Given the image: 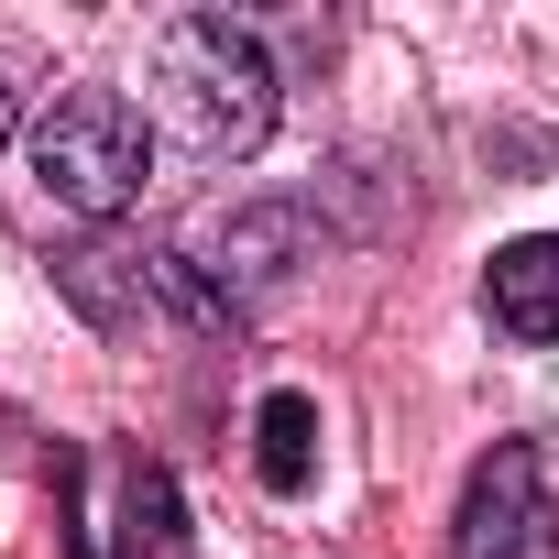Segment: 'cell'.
Instances as JSON below:
<instances>
[{
  "mask_svg": "<svg viewBox=\"0 0 559 559\" xmlns=\"http://www.w3.org/2000/svg\"><path fill=\"white\" fill-rule=\"evenodd\" d=\"M12 132H34V121H23V88L0 78V143H12Z\"/></svg>",
  "mask_w": 559,
  "mask_h": 559,
  "instance_id": "cell-9",
  "label": "cell"
},
{
  "mask_svg": "<svg viewBox=\"0 0 559 559\" xmlns=\"http://www.w3.org/2000/svg\"><path fill=\"white\" fill-rule=\"evenodd\" d=\"M45 483H56V559H198L187 483L143 439L121 450L45 439Z\"/></svg>",
  "mask_w": 559,
  "mask_h": 559,
  "instance_id": "cell-2",
  "label": "cell"
},
{
  "mask_svg": "<svg viewBox=\"0 0 559 559\" xmlns=\"http://www.w3.org/2000/svg\"><path fill=\"white\" fill-rule=\"evenodd\" d=\"M143 121L198 176L252 165L274 143V121H286V67H274L263 23H241V12H176V23H154V45H143Z\"/></svg>",
  "mask_w": 559,
  "mask_h": 559,
  "instance_id": "cell-1",
  "label": "cell"
},
{
  "mask_svg": "<svg viewBox=\"0 0 559 559\" xmlns=\"http://www.w3.org/2000/svg\"><path fill=\"white\" fill-rule=\"evenodd\" d=\"M450 559H559V483H548V450L537 439H493L461 472Z\"/></svg>",
  "mask_w": 559,
  "mask_h": 559,
  "instance_id": "cell-5",
  "label": "cell"
},
{
  "mask_svg": "<svg viewBox=\"0 0 559 559\" xmlns=\"http://www.w3.org/2000/svg\"><path fill=\"white\" fill-rule=\"evenodd\" d=\"M252 483H263L274 504H297V493L319 483V395H308V384H274V395L252 406Z\"/></svg>",
  "mask_w": 559,
  "mask_h": 559,
  "instance_id": "cell-8",
  "label": "cell"
},
{
  "mask_svg": "<svg viewBox=\"0 0 559 559\" xmlns=\"http://www.w3.org/2000/svg\"><path fill=\"white\" fill-rule=\"evenodd\" d=\"M154 121L121 99V88H56L45 110H34V132H23V165H34V187L67 209V219H88V230H110L121 209H143V187H154Z\"/></svg>",
  "mask_w": 559,
  "mask_h": 559,
  "instance_id": "cell-3",
  "label": "cell"
},
{
  "mask_svg": "<svg viewBox=\"0 0 559 559\" xmlns=\"http://www.w3.org/2000/svg\"><path fill=\"white\" fill-rule=\"evenodd\" d=\"M319 241H330V219H319V198H252V209H219V219H198L176 252H187V274L219 297V319L241 330L274 286H286L297 263H319Z\"/></svg>",
  "mask_w": 559,
  "mask_h": 559,
  "instance_id": "cell-4",
  "label": "cell"
},
{
  "mask_svg": "<svg viewBox=\"0 0 559 559\" xmlns=\"http://www.w3.org/2000/svg\"><path fill=\"white\" fill-rule=\"evenodd\" d=\"M45 274H56V297L88 330H110V341L165 319V241H67V252H45Z\"/></svg>",
  "mask_w": 559,
  "mask_h": 559,
  "instance_id": "cell-6",
  "label": "cell"
},
{
  "mask_svg": "<svg viewBox=\"0 0 559 559\" xmlns=\"http://www.w3.org/2000/svg\"><path fill=\"white\" fill-rule=\"evenodd\" d=\"M483 319H493V341H515V352H548V341H559V230L493 241V263H483Z\"/></svg>",
  "mask_w": 559,
  "mask_h": 559,
  "instance_id": "cell-7",
  "label": "cell"
}]
</instances>
